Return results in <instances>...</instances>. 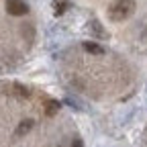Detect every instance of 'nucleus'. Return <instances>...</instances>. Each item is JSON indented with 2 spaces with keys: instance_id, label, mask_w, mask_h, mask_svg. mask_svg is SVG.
Returning <instances> with one entry per match:
<instances>
[{
  "instance_id": "obj_9",
  "label": "nucleus",
  "mask_w": 147,
  "mask_h": 147,
  "mask_svg": "<svg viewBox=\"0 0 147 147\" xmlns=\"http://www.w3.org/2000/svg\"><path fill=\"white\" fill-rule=\"evenodd\" d=\"M71 147H84V141H82L80 137H74V139H71Z\"/></svg>"
},
{
  "instance_id": "obj_1",
  "label": "nucleus",
  "mask_w": 147,
  "mask_h": 147,
  "mask_svg": "<svg viewBox=\"0 0 147 147\" xmlns=\"http://www.w3.org/2000/svg\"><path fill=\"white\" fill-rule=\"evenodd\" d=\"M137 4L135 0H113L108 4V18L113 23H123L129 16H133Z\"/></svg>"
},
{
  "instance_id": "obj_4",
  "label": "nucleus",
  "mask_w": 147,
  "mask_h": 147,
  "mask_svg": "<svg viewBox=\"0 0 147 147\" xmlns=\"http://www.w3.org/2000/svg\"><path fill=\"white\" fill-rule=\"evenodd\" d=\"M43 108H45V115L47 117H55V115H57V110H61V102L55 100V98H47L43 102Z\"/></svg>"
},
{
  "instance_id": "obj_7",
  "label": "nucleus",
  "mask_w": 147,
  "mask_h": 147,
  "mask_svg": "<svg viewBox=\"0 0 147 147\" xmlns=\"http://www.w3.org/2000/svg\"><path fill=\"white\" fill-rule=\"evenodd\" d=\"M67 8H69V0H53V14L55 16H61Z\"/></svg>"
},
{
  "instance_id": "obj_2",
  "label": "nucleus",
  "mask_w": 147,
  "mask_h": 147,
  "mask_svg": "<svg viewBox=\"0 0 147 147\" xmlns=\"http://www.w3.org/2000/svg\"><path fill=\"white\" fill-rule=\"evenodd\" d=\"M6 12L12 16H23L29 12V4L25 0H6Z\"/></svg>"
},
{
  "instance_id": "obj_8",
  "label": "nucleus",
  "mask_w": 147,
  "mask_h": 147,
  "mask_svg": "<svg viewBox=\"0 0 147 147\" xmlns=\"http://www.w3.org/2000/svg\"><path fill=\"white\" fill-rule=\"evenodd\" d=\"M8 90L12 92L14 96H18V98H29V96H31V94H29V88H25L23 84H12Z\"/></svg>"
},
{
  "instance_id": "obj_6",
  "label": "nucleus",
  "mask_w": 147,
  "mask_h": 147,
  "mask_svg": "<svg viewBox=\"0 0 147 147\" xmlns=\"http://www.w3.org/2000/svg\"><path fill=\"white\" fill-rule=\"evenodd\" d=\"M82 47H84L88 53H94V55H102V53H104V47H102V45H98L96 41H84V43H82Z\"/></svg>"
},
{
  "instance_id": "obj_3",
  "label": "nucleus",
  "mask_w": 147,
  "mask_h": 147,
  "mask_svg": "<svg viewBox=\"0 0 147 147\" xmlns=\"http://www.w3.org/2000/svg\"><path fill=\"white\" fill-rule=\"evenodd\" d=\"M86 29H88V33H92L96 37V39H108V31H104V27L96 21H88V25H86Z\"/></svg>"
},
{
  "instance_id": "obj_5",
  "label": "nucleus",
  "mask_w": 147,
  "mask_h": 147,
  "mask_svg": "<svg viewBox=\"0 0 147 147\" xmlns=\"http://www.w3.org/2000/svg\"><path fill=\"white\" fill-rule=\"evenodd\" d=\"M33 121L31 119H25V121H21V123H18V127H16V131H14V135L16 137H23V135H27L29 131H31V129H33Z\"/></svg>"
}]
</instances>
